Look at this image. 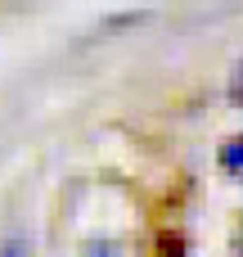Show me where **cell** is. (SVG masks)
Masks as SVG:
<instances>
[{
	"label": "cell",
	"instance_id": "cell-2",
	"mask_svg": "<svg viewBox=\"0 0 243 257\" xmlns=\"http://www.w3.org/2000/svg\"><path fill=\"white\" fill-rule=\"evenodd\" d=\"M230 95H234V104L243 108V59L234 63V77H230Z\"/></svg>",
	"mask_w": 243,
	"mask_h": 257
},
{
	"label": "cell",
	"instance_id": "cell-1",
	"mask_svg": "<svg viewBox=\"0 0 243 257\" xmlns=\"http://www.w3.org/2000/svg\"><path fill=\"white\" fill-rule=\"evenodd\" d=\"M216 158H221V167H225V172L243 176V131H234V136H225V140H221Z\"/></svg>",
	"mask_w": 243,
	"mask_h": 257
}]
</instances>
